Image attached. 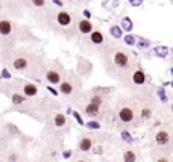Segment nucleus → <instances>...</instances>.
Instances as JSON below:
<instances>
[{
    "label": "nucleus",
    "instance_id": "nucleus-2",
    "mask_svg": "<svg viewBox=\"0 0 173 162\" xmlns=\"http://www.w3.org/2000/svg\"><path fill=\"white\" fill-rule=\"evenodd\" d=\"M119 118L123 123H132L134 118H135V111L134 108L129 106V105H125V106H120L119 108Z\"/></svg>",
    "mask_w": 173,
    "mask_h": 162
},
{
    "label": "nucleus",
    "instance_id": "nucleus-35",
    "mask_svg": "<svg viewBox=\"0 0 173 162\" xmlns=\"http://www.w3.org/2000/svg\"><path fill=\"white\" fill-rule=\"evenodd\" d=\"M47 89H49V93H52L53 95H58V91H56L55 88H52V86H47Z\"/></svg>",
    "mask_w": 173,
    "mask_h": 162
},
{
    "label": "nucleus",
    "instance_id": "nucleus-37",
    "mask_svg": "<svg viewBox=\"0 0 173 162\" xmlns=\"http://www.w3.org/2000/svg\"><path fill=\"white\" fill-rule=\"evenodd\" d=\"M170 112H172V115H173V102L170 103Z\"/></svg>",
    "mask_w": 173,
    "mask_h": 162
},
{
    "label": "nucleus",
    "instance_id": "nucleus-26",
    "mask_svg": "<svg viewBox=\"0 0 173 162\" xmlns=\"http://www.w3.org/2000/svg\"><path fill=\"white\" fill-rule=\"evenodd\" d=\"M85 126L88 129H91V130H99V129H100V123H99V121H94V120H91V121L85 123Z\"/></svg>",
    "mask_w": 173,
    "mask_h": 162
},
{
    "label": "nucleus",
    "instance_id": "nucleus-5",
    "mask_svg": "<svg viewBox=\"0 0 173 162\" xmlns=\"http://www.w3.org/2000/svg\"><path fill=\"white\" fill-rule=\"evenodd\" d=\"M78 29L81 34H91V32H94V27H93V24H91V21L90 20H81L78 23Z\"/></svg>",
    "mask_w": 173,
    "mask_h": 162
},
{
    "label": "nucleus",
    "instance_id": "nucleus-19",
    "mask_svg": "<svg viewBox=\"0 0 173 162\" xmlns=\"http://www.w3.org/2000/svg\"><path fill=\"white\" fill-rule=\"evenodd\" d=\"M27 67V61L25 58H17L14 59V68L15 70H25Z\"/></svg>",
    "mask_w": 173,
    "mask_h": 162
},
{
    "label": "nucleus",
    "instance_id": "nucleus-22",
    "mask_svg": "<svg viewBox=\"0 0 173 162\" xmlns=\"http://www.w3.org/2000/svg\"><path fill=\"white\" fill-rule=\"evenodd\" d=\"M156 94H158V97H159V100L163 103H167L169 102V97H167V94H165V89L164 86H159L158 89H156Z\"/></svg>",
    "mask_w": 173,
    "mask_h": 162
},
{
    "label": "nucleus",
    "instance_id": "nucleus-38",
    "mask_svg": "<svg viewBox=\"0 0 173 162\" xmlns=\"http://www.w3.org/2000/svg\"><path fill=\"white\" fill-rule=\"evenodd\" d=\"M170 73H172V76H173V67H172V70H170Z\"/></svg>",
    "mask_w": 173,
    "mask_h": 162
},
{
    "label": "nucleus",
    "instance_id": "nucleus-10",
    "mask_svg": "<svg viewBox=\"0 0 173 162\" xmlns=\"http://www.w3.org/2000/svg\"><path fill=\"white\" fill-rule=\"evenodd\" d=\"M12 32V24L8 20H0V35H9Z\"/></svg>",
    "mask_w": 173,
    "mask_h": 162
},
{
    "label": "nucleus",
    "instance_id": "nucleus-3",
    "mask_svg": "<svg viewBox=\"0 0 173 162\" xmlns=\"http://www.w3.org/2000/svg\"><path fill=\"white\" fill-rule=\"evenodd\" d=\"M114 62H115L117 67L125 68V67H128V64H129V58H128L126 53H123V51H117V53L114 55Z\"/></svg>",
    "mask_w": 173,
    "mask_h": 162
},
{
    "label": "nucleus",
    "instance_id": "nucleus-15",
    "mask_svg": "<svg viewBox=\"0 0 173 162\" xmlns=\"http://www.w3.org/2000/svg\"><path fill=\"white\" fill-rule=\"evenodd\" d=\"M65 123H67L65 115H62V114H56V115H55V118H53V124H55L56 127H64Z\"/></svg>",
    "mask_w": 173,
    "mask_h": 162
},
{
    "label": "nucleus",
    "instance_id": "nucleus-36",
    "mask_svg": "<svg viewBox=\"0 0 173 162\" xmlns=\"http://www.w3.org/2000/svg\"><path fill=\"white\" fill-rule=\"evenodd\" d=\"M53 3L58 5V6H62V2H61V0H53Z\"/></svg>",
    "mask_w": 173,
    "mask_h": 162
},
{
    "label": "nucleus",
    "instance_id": "nucleus-24",
    "mask_svg": "<svg viewBox=\"0 0 173 162\" xmlns=\"http://www.w3.org/2000/svg\"><path fill=\"white\" fill-rule=\"evenodd\" d=\"M11 100L14 105H21V103L25 102V95H21V94H12V97H11Z\"/></svg>",
    "mask_w": 173,
    "mask_h": 162
},
{
    "label": "nucleus",
    "instance_id": "nucleus-12",
    "mask_svg": "<svg viewBox=\"0 0 173 162\" xmlns=\"http://www.w3.org/2000/svg\"><path fill=\"white\" fill-rule=\"evenodd\" d=\"M120 27L125 32H131V30L134 29V23H132V20H131L129 17H125V18H121Z\"/></svg>",
    "mask_w": 173,
    "mask_h": 162
},
{
    "label": "nucleus",
    "instance_id": "nucleus-28",
    "mask_svg": "<svg viewBox=\"0 0 173 162\" xmlns=\"http://www.w3.org/2000/svg\"><path fill=\"white\" fill-rule=\"evenodd\" d=\"M155 162H172V159H170L167 154H159L155 159Z\"/></svg>",
    "mask_w": 173,
    "mask_h": 162
},
{
    "label": "nucleus",
    "instance_id": "nucleus-23",
    "mask_svg": "<svg viewBox=\"0 0 173 162\" xmlns=\"http://www.w3.org/2000/svg\"><path fill=\"white\" fill-rule=\"evenodd\" d=\"M121 139L125 143H128V144H134V138H132V135H131L128 130H123L121 132Z\"/></svg>",
    "mask_w": 173,
    "mask_h": 162
},
{
    "label": "nucleus",
    "instance_id": "nucleus-20",
    "mask_svg": "<svg viewBox=\"0 0 173 162\" xmlns=\"http://www.w3.org/2000/svg\"><path fill=\"white\" fill-rule=\"evenodd\" d=\"M140 117H141V120H143V121L149 120L150 117H152V108H149V106H144V108L140 111Z\"/></svg>",
    "mask_w": 173,
    "mask_h": 162
},
{
    "label": "nucleus",
    "instance_id": "nucleus-41",
    "mask_svg": "<svg viewBox=\"0 0 173 162\" xmlns=\"http://www.w3.org/2000/svg\"><path fill=\"white\" fill-rule=\"evenodd\" d=\"M70 2H71V0H70Z\"/></svg>",
    "mask_w": 173,
    "mask_h": 162
},
{
    "label": "nucleus",
    "instance_id": "nucleus-39",
    "mask_svg": "<svg viewBox=\"0 0 173 162\" xmlns=\"http://www.w3.org/2000/svg\"><path fill=\"white\" fill-rule=\"evenodd\" d=\"M170 86H172V88H173V80H172V82H170Z\"/></svg>",
    "mask_w": 173,
    "mask_h": 162
},
{
    "label": "nucleus",
    "instance_id": "nucleus-31",
    "mask_svg": "<svg viewBox=\"0 0 173 162\" xmlns=\"http://www.w3.org/2000/svg\"><path fill=\"white\" fill-rule=\"evenodd\" d=\"M2 77H3V79H11V73L8 71V68L2 70Z\"/></svg>",
    "mask_w": 173,
    "mask_h": 162
},
{
    "label": "nucleus",
    "instance_id": "nucleus-32",
    "mask_svg": "<svg viewBox=\"0 0 173 162\" xmlns=\"http://www.w3.org/2000/svg\"><path fill=\"white\" fill-rule=\"evenodd\" d=\"M144 0H129V5L131 6H140Z\"/></svg>",
    "mask_w": 173,
    "mask_h": 162
},
{
    "label": "nucleus",
    "instance_id": "nucleus-4",
    "mask_svg": "<svg viewBox=\"0 0 173 162\" xmlns=\"http://www.w3.org/2000/svg\"><path fill=\"white\" fill-rule=\"evenodd\" d=\"M132 84H134V85H138V86L146 84V74H144V71L141 68L135 70V71L132 73Z\"/></svg>",
    "mask_w": 173,
    "mask_h": 162
},
{
    "label": "nucleus",
    "instance_id": "nucleus-40",
    "mask_svg": "<svg viewBox=\"0 0 173 162\" xmlns=\"http://www.w3.org/2000/svg\"><path fill=\"white\" fill-rule=\"evenodd\" d=\"M76 162H84V161H76Z\"/></svg>",
    "mask_w": 173,
    "mask_h": 162
},
{
    "label": "nucleus",
    "instance_id": "nucleus-13",
    "mask_svg": "<svg viewBox=\"0 0 173 162\" xmlns=\"http://www.w3.org/2000/svg\"><path fill=\"white\" fill-rule=\"evenodd\" d=\"M90 38H91V43L93 44H102L103 43V34L100 30H94L90 34Z\"/></svg>",
    "mask_w": 173,
    "mask_h": 162
},
{
    "label": "nucleus",
    "instance_id": "nucleus-16",
    "mask_svg": "<svg viewBox=\"0 0 173 162\" xmlns=\"http://www.w3.org/2000/svg\"><path fill=\"white\" fill-rule=\"evenodd\" d=\"M153 51H155V56H158V58H165L169 55V49L165 46H156Z\"/></svg>",
    "mask_w": 173,
    "mask_h": 162
},
{
    "label": "nucleus",
    "instance_id": "nucleus-33",
    "mask_svg": "<svg viewBox=\"0 0 173 162\" xmlns=\"http://www.w3.org/2000/svg\"><path fill=\"white\" fill-rule=\"evenodd\" d=\"M71 154H73V152H71V150H64L62 158H64V159H69V158H71Z\"/></svg>",
    "mask_w": 173,
    "mask_h": 162
},
{
    "label": "nucleus",
    "instance_id": "nucleus-30",
    "mask_svg": "<svg viewBox=\"0 0 173 162\" xmlns=\"http://www.w3.org/2000/svg\"><path fill=\"white\" fill-rule=\"evenodd\" d=\"M31 2H32L34 6H38V8H40V6H44V3H46V0H31Z\"/></svg>",
    "mask_w": 173,
    "mask_h": 162
},
{
    "label": "nucleus",
    "instance_id": "nucleus-11",
    "mask_svg": "<svg viewBox=\"0 0 173 162\" xmlns=\"http://www.w3.org/2000/svg\"><path fill=\"white\" fill-rule=\"evenodd\" d=\"M59 91L64 95H70L73 93V84L71 82H61L59 84Z\"/></svg>",
    "mask_w": 173,
    "mask_h": 162
},
{
    "label": "nucleus",
    "instance_id": "nucleus-25",
    "mask_svg": "<svg viewBox=\"0 0 173 162\" xmlns=\"http://www.w3.org/2000/svg\"><path fill=\"white\" fill-rule=\"evenodd\" d=\"M125 43L128 44V46H134V44H137V36H134L132 34H128V35H125Z\"/></svg>",
    "mask_w": 173,
    "mask_h": 162
},
{
    "label": "nucleus",
    "instance_id": "nucleus-1",
    "mask_svg": "<svg viewBox=\"0 0 173 162\" xmlns=\"http://www.w3.org/2000/svg\"><path fill=\"white\" fill-rule=\"evenodd\" d=\"M155 144L161 148L173 147V132L170 129H159L155 133Z\"/></svg>",
    "mask_w": 173,
    "mask_h": 162
},
{
    "label": "nucleus",
    "instance_id": "nucleus-14",
    "mask_svg": "<svg viewBox=\"0 0 173 162\" xmlns=\"http://www.w3.org/2000/svg\"><path fill=\"white\" fill-rule=\"evenodd\" d=\"M85 114L90 115V117H96V115L99 114V106L94 105V103H88L85 106Z\"/></svg>",
    "mask_w": 173,
    "mask_h": 162
},
{
    "label": "nucleus",
    "instance_id": "nucleus-7",
    "mask_svg": "<svg viewBox=\"0 0 173 162\" xmlns=\"http://www.w3.org/2000/svg\"><path fill=\"white\" fill-rule=\"evenodd\" d=\"M56 20H58V23L61 26H69L71 23V15H70L67 11H61L59 14H58V17H56Z\"/></svg>",
    "mask_w": 173,
    "mask_h": 162
},
{
    "label": "nucleus",
    "instance_id": "nucleus-34",
    "mask_svg": "<svg viewBox=\"0 0 173 162\" xmlns=\"http://www.w3.org/2000/svg\"><path fill=\"white\" fill-rule=\"evenodd\" d=\"M82 14H84L85 20H90V18H91V12H90L88 9H84V12H82Z\"/></svg>",
    "mask_w": 173,
    "mask_h": 162
},
{
    "label": "nucleus",
    "instance_id": "nucleus-9",
    "mask_svg": "<svg viewBox=\"0 0 173 162\" xmlns=\"http://www.w3.org/2000/svg\"><path fill=\"white\" fill-rule=\"evenodd\" d=\"M23 93H25L26 97H34V95L38 94V86L34 85V84H25V86H23Z\"/></svg>",
    "mask_w": 173,
    "mask_h": 162
},
{
    "label": "nucleus",
    "instance_id": "nucleus-18",
    "mask_svg": "<svg viewBox=\"0 0 173 162\" xmlns=\"http://www.w3.org/2000/svg\"><path fill=\"white\" fill-rule=\"evenodd\" d=\"M123 159H125V162H137V154L134 150H126L123 153Z\"/></svg>",
    "mask_w": 173,
    "mask_h": 162
},
{
    "label": "nucleus",
    "instance_id": "nucleus-6",
    "mask_svg": "<svg viewBox=\"0 0 173 162\" xmlns=\"http://www.w3.org/2000/svg\"><path fill=\"white\" fill-rule=\"evenodd\" d=\"M46 79H47L49 84H52V85H58V84H61V74H59V71H56V70H50V71H47Z\"/></svg>",
    "mask_w": 173,
    "mask_h": 162
},
{
    "label": "nucleus",
    "instance_id": "nucleus-27",
    "mask_svg": "<svg viewBox=\"0 0 173 162\" xmlns=\"http://www.w3.org/2000/svg\"><path fill=\"white\" fill-rule=\"evenodd\" d=\"M71 114H73V117H75V120L78 121V124H81V126H84V124H85V123H84V120H82V117H81V114H79L78 111H73V112H71Z\"/></svg>",
    "mask_w": 173,
    "mask_h": 162
},
{
    "label": "nucleus",
    "instance_id": "nucleus-17",
    "mask_svg": "<svg viewBox=\"0 0 173 162\" xmlns=\"http://www.w3.org/2000/svg\"><path fill=\"white\" fill-rule=\"evenodd\" d=\"M109 34H111L113 38H121L123 36V29L120 26H111L109 27Z\"/></svg>",
    "mask_w": 173,
    "mask_h": 162
},
{
    "label": "nucleus",
    "instance_id": "nucleus-29",
    "mask_svg": "<svg viewBox=\"0 0 173 162\" xmlns=\"http://www.w3.org/2000/svg\"><path fill=\"white\" fill-rule=\"evenodd\" d=\"M90 103H94V105H97V106H100V105H102V97H100V95H93Z\"/></svg>",
    "mask_w": 173,
    "mask_h": 162
},
{
    "label": "nucleus",
    "instance_id": "nucleus-21",
    "mask_svg": "<svg viewBox=\"0 0 173 162\" xmlns=\"http://www.w3.org/2000/svg\"><path fill=\"white\" fill-rule=\"evenodd\" d=\"M149 46H150V41H149V40L137 36V47H138L140 50H143V49H147Z\"/></svg>",
    "mask_w": 173,
    "mask_h": 162
},
{
    "label": "nucleus",
    "instance_id": "nucleus-8",
    "mask_svg": "<svg viewBox=\"0 0 173 162\" xmlns=\"http://www.w3.org/2000/svg\"><path fill=\"white\" fill-rule=\"evenodd\" d=\"M91 147H93V141H91V138L84 137L81 141H79V150H81V152H90Z\"/></svg>",
    "mask_w": 173,
    "mask_h": 162
}]
</instances>
